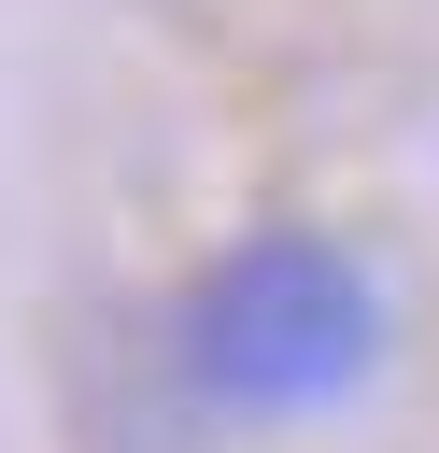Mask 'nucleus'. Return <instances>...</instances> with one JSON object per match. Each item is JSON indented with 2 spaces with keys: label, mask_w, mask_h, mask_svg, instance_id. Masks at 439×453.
<instances>
[{
  "label": "nucleus",
  "mask_w": 439,
  "mask_h": 453,
  "mask_svg": "<svg viewBox=\"0 0 439 453\" xmlns=\"http://www.w3.org/2000/svg\"><path fill=\"white\" fill-rule=\"evenodd\" d=\"M170 368L198 411H241V425L340 411L382 368V283L340 226H241L227 255H198L170 311Z\"/></svg>",
  "instance_id": "1"
}]
</instances>
